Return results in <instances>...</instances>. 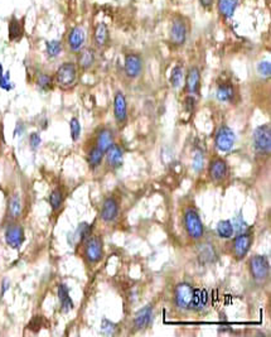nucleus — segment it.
<instances>
[{
	"instance_id": "1",
	"label": "nucleus",
	"mask_w": 271,
	"mask_h": 337,
	"mask_svg": "<svg viewBox=\"0 0 271 337\" xmlns=\"http://www.w3.org/2000/svg\"><path fill=\"white\" fill-rule=\"evenodd\" d=\"M173 301L178 311H193L203 307L207 303V294L204 290L195 289L190 283H179L173 290Z\"/></svg>"
},
{
	"instance_id": "2",
	"label": "nucleus",
	"mask_w": 271,
	"mask_h": 337,
	"mask_svg": "<svg viewBox=\"0 0 271 337\" xmlns=\"http://www.w3.org/2000/svg\"><path fill=\"white\" fill-rule=\"evenodd\" d=\"M183 229L187 238L192 241H201L204 235V226L194 206H187L183 211Z\"/></svg>"
},
{
	"instance_id": "3",
	"label": "nucleus",
	"mask_w": 271,
	"mask_h": 337,
	"mask_svg": "<svg viewBox=\"0 0 271 337\" xmlns=\"http://www.w3.org/2000/svg\"><path fill=\"white\" fill-rule=\"evenodd\" d=\"M79 245L82 246V258L88 267H95L104 259V241L99 235L91 234Z\"/></svg>"
},
{
	"instance_id": "4",
	"label": "nucleus",
	"mask_w": 271,
	"mask_h": 337,
	"mask_svg": "<svg viewBox=\"0 0 271 337\" xmlns=\"http://www.w3.org/2000/svg\"><path fill=\"white\" fill-rule=\"evenodd\" d=\"M230 240H231L230 241L231 255L236 260H242L243 258L247 256L250 249H251L252 242H254V233L251 230H247L245 233L236 234Z\"/></svg>"
},
{
	"instance_id": "5",
	"label": "nucleus",
	"mask_w": 271,
	"mask_h": 337,
	"mask_svg": "<svg viewBox=\"0 0 271 337\" xmlns=\"http://www.w3.org/2000/svg\"><path fill=\"white\" fill-rule=\"evenodd\" d=\"M252 145L255 153L261 157H269L271 150V129L269 124L257 127L252 134Z\"/></svg>"
},
{
	"instance_id": "6",
	"label": "nucleus",
	"mask_w": 271,
	"mask_h": 337,
	"mask_svg": "<svg viewBox=\"0 0 271 337\" xmlns=\"http://www.w3.org/2000/svg\"><path fill=\"white\" fill-rule=\"evenodd\" d=\"M53 80L58 87L63 90H70L77 82V66L74 62H65L58 67Z\"/></svg>"
},
{
	"instance_id": "7",
	"label": "nucleus",
	"mask_w": 271,
	"mask_h": 337,
	"mask_svg": "<svg viewBox=\"0 0 271 337\" xmlns=\"http://www.w3.org/2000/svg\"><path fill=\"white\" fill-rule=\"evenodd\" d=\"M249 273L251 278L257 283H264L268 281L270 276V263L268 256L265 255H254L249 259L247 263Z\"/></svg>"
},
{
	"instance_id": "8",
	"label": "nucleus",
	"mask_w": 271,
	"mask_h": 337,
	"mask_svg": "<svg viewBox=\"0 0 271 337\" xmlns=\"http://www.w3.org/2000/svg\"><path fill=\"white\" fill-rule=\"evenodd\" d=\"M234 143H236V135L233 130L226 124H221L215 132V145L217 150L222 153L230 152L233 148Z\"/></svg>"
},
{
	"instance_id": "9",
	"label": "nucleus",
	"mask_w": 271,
	"mask_h": 337,
	"mask_svg": "<svg viewBox=\"0 0 271 337\" xmlns=\"http://www.w3.org/2000/svg\"><path fill=\"white\" fill-rule=\"evenodd\" d=\"M207 173L213 183H223L230 176L229 163L221 157L212 158L207 167Z\"/></svg>"
},
{
	"instance_id": "10",
	"label": "nucleus",
	"mask_w": 271,
	"mask_h": 337,
	"mask_svg": "<svg viewBox=\"0 0 271 337\" xmlns=\"http://www.w3.org/2000/svg\"><path fill=\"white\" fill-rule=\"evenodd\" d=\"M120 212L119 199L115 196H108L102 201L101 208H100V219L105 224H113L117 220Z\"/></svg>"
},
{
	"instance_id": "11",
	"label": "nucleus",
	"mask_w": 271,
	"mask_h": 337,
	"mask_svg": "<svg viewBox=\"0 0 271 337\" xmlns=\"http://www.w3.org/2000/svg\"><path fill=\"white\" fill-rule=\"evenodd\" d=\"M105 167L109 171H117L121 168L124 163V149L120 144L114 143L110 148L105 152Z\"/></svg>"
},
{
	"instance_id": "12",
	"label": "nucleus",
	"mask_w": 271,
	"mask_h": 337,
	"mask_svg": "<svg viewBox=\"0 0 271 337\" xmlns=\"http://www.w3.org/2000/svg\"><path fill=\"white\" fill-rule=\"evenodd\" d=\"M114 118L116 124L120 129L126 125L127 118H129V111H127V101L124 94L121 91H117L114 97Z\"/></svg>"
},
{
	"instance_id": "13",
	"label": "nucleus",
	"mask_w": 271,
	"mask_h": 337,
	"mask_svg": "<svg viewBox=\"0 0 271 337\" xmlns=\"http://www.w3.org/2000/svg\"><path fill=\"white\" fill-rule=\"evenodd\" d=\"M5 242L8 244V246H10L11 249H19L23 245L24 240H26V236H24V230L17 222H10V224L6 226L5 229Z\"/></svg>"
},
{
	"instance_id": "14",
	"label": "nucleus",
	"mask_w": 271,
	"mask_h": 337,
	"mask_svg": "<svg viewBox=\"0 0 271 337\" xmlns=\"http://www.w3.org/2000/svg\"><path fill=\"white\" fill-rule=\"evenodd\" d=\"M153 321H154V306L153 304H147L141 309H139L134 316V329L136 331H143L145 329H149L152 326Z\"/></svg>"
},
{
	"instance_id": "15",
	"label": "nucleus",
	"mask_w": 271,
	"mask_h": 337,
	"mask_svg": "<svg viewBox=\"0 0 271 337\" xmlns=\"http://www.w3.org/2000/svg\"><path fill=\"white\" fill-rule=\"evenodd\" d=\"M114 143H115V132L113 128L101 127L96 130L93 145L101 149L102 152H106Z\"/></svg>"
},
{
	"instance_id": "16",
	"label": "nucleus",
	"mask_w": 271,
	"mask_h": 337,
	"mask_svg": "<svg viewBox=\"0 0 271 337\" xmlns=\"http://www.w3.org/2000/svg\"><path fill=\"white\" fill-rule=\"evenodd\" d=\"M188 27L182 18H177L173 20L172 28H170V42L174 46L179 47L183 46L187 41Z\"/></svg>"
},
{
	"instance_id": "17",
	"label": "nucleus",
	"mask_w": 271,
	"mask_h": 337,
	"mask_svg": "<svg viewBox=\"0 0 271 337\" xmlns=\"http://www.w3.org/2000/svg\"><path fill=\"white\" fill-rule=\"evenodd\" d=\"M124 71L129 79H136L141 75L143 71V59L136 53H127L125 56Z\"/></svg>"
},
{
	"instance_id": "18",
	"label": "nucleus",
	"mask_w": 271,
	"mask_h": 337,
	"mask_svg": "<svg viewBox=\"0 0 271 337\" xmlns=\"http://www.w3.org/2000/svg\"><path fill=\"white\" fill-rule=\"evenodd\" d=\"M216 97L220 102L223 104H233L237 97L236 87L231 82H222L216 89Z\"/></svg>"
},
{
	"instance_id": "19",
	"label": "nucleus",
	"mask_w": 271,
	"mask_h": 337,
	"mask_svg": "<svg viewBox=\"0 0 271 337\" xmlns=\"http://www.w3.org/2000/svg\"><path fill=\"white\" fill-rule=\"evenodd\" d=\"M201 89V72L197 67H191L186 76V93L188 96H197Z\"/></svg>"
},
{
	"instance_id": "20",
	"label": "nucleus",
	"mask_w": 271,
	"mask_h": 337,
	"mask_svg": "<svg viewBox=\"0 0 271 337\" xmlns=\"http://www.w3.org/2000/svg\"><path fill=\"white\" fill-rule=\"evenodd\" d=\"M86 41V33L81 27H75L71 29L67 37V45L72 52H79L83 48Z\"/></svg>"
},
{
	"instance_id": "21",
	"label": "nucleus",
	"mask_w": 271,
	"mask_h": 337,
	"mask_svg": "<svg viewBox=\"0 0 271 337\" xmlns=\"http://www.w3.org/2000/svg\"><path fill=\"white\" fill-rule=\"evenodd\" d=\"M96 62V53L92 48H83L78 52L77 56V65L82 71H87L95 65Z\"/></svg>"
},
{
	"instance_id": "22",
	"label": "nucleus",
	"mask_w": 271,
	"mask_h": 337,
	"mask_svg": "<svg viewBox=\"0 0 271 337\" xmlns=\"http://www.w3.org/2000/svg\"><path fill=\"white\" fill-rule=\"evenodd\" d=\"M197 255L202 264H212V263H215L216 259H217L215 245L209 244V242H204V244L199 245Z\"/></svg>"
},
{
	"instance_id": "23",
	"label": "nucleus",
	"mask_w": 271,
	"mask_h": 337,
	"mask_svg": "<svg viewBox=\"0 0 271 337\" xmlns=\"http://www.w3.org/2000/svg\"><path fill=\"white\" fill-rule=\"evenodd\" d=\"M105 152H102L101 149L97 148L96 145H91L88 148L87 153H86V160H87V164L90 167L91 171H95V169L99 168L102 164V160H104Z\"/></svg>"
},
{
	"instance_id": "24",
	"label": "nucleus",
	"mask_w": 271,
	"mask_h": 337,
	"mask_svg": "<svg viewBox=\"0 0 271 337\" xmlns=\"http://www.w3.org/2000/svg\"><path fill=\"white\" fill-rule=\"evenodd\" d=\"M57 294H58V299H60L61 303V311H62L63 313H67L71 309H74L75 307L74 301H72V298L70 297V289H68V287L66 286L65 283H61L60 286H58Z\"/></svg>"
},
{
	"instance_id": "25",
	"label": "nucleus",
	"mask_w": 271,
	"mask_h": 337,
	"mask_svg": "<svg viewBox=\"0 0 271 337\" xmlns=\"http://www.w3.org/2000/svg\"><path fill=\"white\" fill-rule=\"evenodd\" d=\"M93 40H95V45L99 48H104L105 46L109 43L110 40V34H109V29L106 24L104 23H99L95 27V33H93Z\"/></svg>"
},
{
	"instance_id": "26",
	"label": "nucleus",
	"mask_w": 271,
	"mask_h": 337,
	"mask_svg": "<svg viewBox=\"0 0 271 337\" xmlns=\"http://www.w3.org/2000/svg\"><path fill=\"white\" fill-rule=\"evenodd\" d=\"M22 211H23L22 199H20L19 194L14 193L10 197V198H9L8 217L10 220H13V221H15V220H17L18 217L22 215Z\"/></svg>"
},
{
	"instance_id": "27",
	"label": "nucleus",
	"mask_w": 271,
	"mask_h": 337,
	"mask_svg": "<svg viewBox=\"0 0 271 337\" xmlns=\"http://www.w3.org/2000/svg\"><path fill=\"white\" fill-rule=\"evenodd\" d=\"M238 0H218L217 1L220 14L222 15V17L227 18V19L233 17L234 10H236Z\"/></svg>"
},
{
	"instance_id": "28",
	"label": "nucleus",
	"mask_w": 271,
	"mask_h": 337,
	"mask_svg": "<svg viewBox=\"0 0 271 337\" xmlns=\"http://www.w3.org/2000/svg\"><path fill=\"white\" fill-rule=\"evenodd\" d=\"M216 234L220 239L230 240L234 235L233 226L231 224V220H222L216 226Z\"/></svg>"
},
{
	"instance_id": "29",
	"label": "nucleus",
	"mask_w": 271,
	"mask_h": 337,
	"mask_svg": "<svg viewBox=\"0 0 271 337\" xmlns=\"http://www.w3.org/2000/svg\"><path fill=\"white\" fill-rule=\"evenodd\" d=\"M48 202L54 212L61 210V208H62L63 202H65V192H63V190L60 189V187H56V189H54L53 191L49 193Z\"/></svg>"
},
{
	"instance_id": "30",
	"label": "nucleus",
	"mask_w": 271,
	"mask_h": 337,
	"mask_svg": "<svg viewBox=\"0 0 271 337\" xmlns=\"http://www.w3.org/2000/svg\"><path fill=\"white\" fill-rule=\"evenodd\" d=\"M23 36V26L19 23V20L11 19L9 23V40L18 41Z\"/></svg>"
},
{
	"instance_id": "31",
	"label": "nucleus",
	"mask_w": 271,
	"mask_h": 337,
	"mask_svg": "<svg viewBox=\"0 0 271 337\" xmlns=\"http://www.w3.org/2000/svg\"><path fill=\"white\" fill-rule=\"evenodd\" d=\"M36 84L42 91H49L51 89H53L54 80L49 76L48 73H39L37 76V80H36Z\"/></svg>"
},
{
	"instance_id": "32",
	"label": "nucleus",
	"mask_w": 271,
	"mask_h": 337,
	"mask_svg": "<svg viewBox=\"0 0 271 337\" xmlns=\"http://www.w3.org/2000/svg\"><path fill=\"white\" fill-rule=\"evenodd\" d=\"M182 81H183V67L177 65L173 67L172 73H170V77H169V82H170V85H172V87L178 89V87L182 85Z\"/></svg>"
},
{
	"instance_id": "33",
	"label": "nucleus",
	"mask_w": 271,
	"mask_h": 337,
	"mask_svg": "<svg viewBox=\"0 0 271 337\" xmlns=\"http://www.w3.org/2000/svg\"><path fill=\"white\" fill-rule=\"evenodd\" d=\"M231 224H232V226H233L234 234L245 233V231L250 230L249 224L245 221V219H243V216L241 214L236 215V216L231 220Z\"/></svg>"
},
{
	"instance_id": "34",
	"label": "nucleus",
	"mask_w": 271,
	"mask_h": 337,
	"mask_svg": "<svg viewBox=\"0 0 271 337\" xmlns=\"http://www.w3.org/2000/svg\"><path fill=\"white\" fill-rule=\"evenodd\" d=\"M45 51L51 58L60 56V53L62 52V43L60 41H49V42L45 43Z\"/></svg>"
},
{
	"instance_id": "35",
	"label": "nucleus",
	"mask_w": 271,
	"mask_h": 337,
	"mask_svg": "<svg viewBox=\"0 0 271 337\" xmlns=\"http://www.w3.org/2000/svg\"><path fill=\"white\" fill-rule=\"evenodd\" d=\"M192 167L197 173H199L201 171H203L204 167V153L201 149H197L194 150V154H193V162Z\"/></svg>"
},
{
	"instance_id": "36",
	"label": "nucleus",
	"mask_w": 271,
	"mask_h": 337,
	"mask_svg": "<svg viewBox=\"0 0 271 337\" xmlns=\"http://www.w3.org/2000/svg\"><path fill=\"white\" fill-rule=\"evenodd\" d=\"M70 132L71 139L74 142H77L81 137V123L77 118H72L70 121Z\"/></svg>"
},
{
	"instance_id": "37",
	"label": "nucleus",
	"mask_w": 271,
	"mask_h": 337,
	"mask_svg": "<svg viewBox=\"0 0 271 337\" xmlns=\"http://www.w3.org/2000/svg\"><path fill=\"white\" fill-rule=\"evenodd\" d=\"M257 73H259L261 77H264V79H268V77H270V73H271L270 62H269V61L260 62V63L257 65Z\"/></svg>"
},
{
	"instance_id": "38",
	"label": "nucleus",
	"mask_w": 271,
	"mask_h": 337,
	"mask_svg": "<svg viewBox=\"0 0 271 337\" xmlns=\"http://www.w3.org/2000/svg\"><path fill=\"white\" fill-rule=\"evenodd\" d=\"M0 87L6 91H9L13 87V85L10 84V79H9V73H6V75L4 73L1 63H0Z\"/></svg>"
},
{
	"instance_id": "39",
	"label": "nucleus",
	"mask_w": 271,
	"mask_h": 337,
	"mask_svg": "<svg viewBox=\"0 0 271 337\" xmlns=\"http://www.w3.org/2000/svg\"><path fill=\"white\" fill-rule=\"evenodd\" d=\"M40 143H42V139H40V135L38 133H32L29 135V144H31V148L33 150H37L39 148Z\"/></svg>"
},
{
	"instance_id": "40",
	"label": "nucleus",
	"mask_w": 271,
	"mask_h": 337,
	"mask_svg": "<svg viewBox=\"0 0 271 337\" xmlns=\"http://www.w3.org/2000/svg\"><path fill=\"white\" fill-rule=\"evenodd\" d=\"M115 329H116V327H115V323L110 322V321L106 320V318H105V320L102 321V323H101V330L105 332V334L113 335L114 332H115Z\"/></svg>"
},
{
	"instance_id": "41",
	"label": "nucleus",
	"mask_w": 271,
	"mask_h": 337,
	"mask_svg": "<svg viewBox=\"0 0 271 337\" xmlns=\"http://www.w3.org/2000/svg\"><path fill=\"white\" fill-rule=\"evenodd\" d=\"M199 1H201V4L204 8H209L212 5V3H213V0H199Z\"/></svg>"
}]
</instances>
